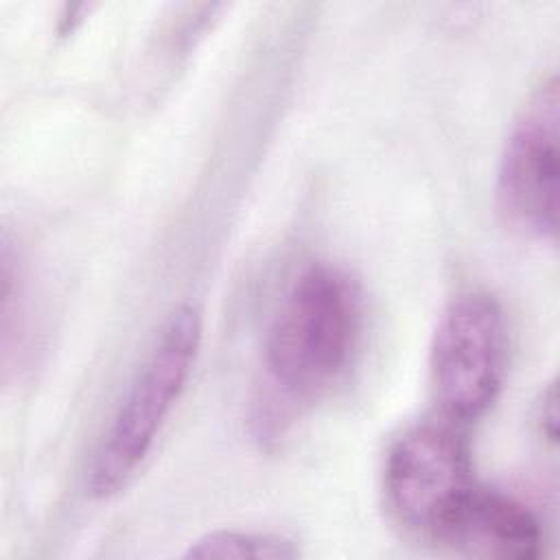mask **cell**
Wrapping results in <instances>:
<instances>
[{
	"instance_id": "obj_6",
	"label": "cell",
	"mask_w": 560,
	"mask_h": 560,
	"mask_svg": "<svg viewBox=\"0 0 560 560\" xmlns=\"http://www.w3.org/2000/svg\"><path fill=\"white\" fill-rule=\"evenodd\" d=\"M433 540L472 558L534 560L540 556L542 529L518 499L475 483Z\"/></svg>"
},
{
	"instance_id": "obj_8",
	"label": "cell",
	"mask_w": 560,
	"mask_h": 560,
	"mask_svg": "<svg viewBox=\"0 0 560 560\" xmlns=\"http://www.w3.org/2000/svg\"><path fill=\"white\" fill-rule=\"evenodd\" d=\"M536 422L540 433L556 444L558 438V396H556V385L549 383V387L542 392L540 402L536 407Z\"/></svg>"
},
{
	"instance_id": "obj_5",
	"label": "cell",
	"mask_w": 560,
	"mask_h": 560,
	"mask_svg": "<svg viewBox=\"0 0 560 560\" xmlns=\"http://www.w3.org/2000/svg\"><path fill=\"white\" fill-rule=\"evenodd\" d=\"M558 79H545L521 107L497 173V206L523 234L558 232Z\"/></svg>"
},
{
	"instance_id": "obj_4",
	"label": "cell",
	"mask_w": 560,
	"mask_h": 560,
	"mask_svg": "<svg viewBox=\"0 0 560 560\" xmlns=\"http://www.w3.org/2000/svg\"><path fill=\"white\" fill-rule=\"evenodd\" d=\"M472 488L468 446L453 424H416L387 455L389 505L400 523L429 538L438 536Z\"/></svg>"
},
{
	"instance_id": "obj_1",
	"label": "cell",
	"mask_w": 560,
	"mask_h": 560,
	"mask_svg": "<svg viewBox=\"0 0 560 560\" xmlns=\"http://www.w3.org/2000/svg\"><path fill=\"white\" fill-rule=\"evenodd\" d=\"M359 332V295L332 265L313 262L291 282L265 339L267 372L284 394L313 396L348 365Z\"/></svg>"
},
{
	"instance_id": "obj_2",
	"label": "cell",
	"mask_w": 560,
	"mask_h": 560,
	"mask_svg": "<svg viewBox=\"0 0 560 560\" xmlns=\"http://www.w3.org/2000/svg\"><path fill=\"white\" fill-rule=\"evenodd\" d=\"M201 346V317L192 306L171 315L149 359L122 398L90 466L88 490L107 499L122 490L149 455L179 400Z\"/></svg>"
},
{
	"instance_id": "obj_7",
	"label": "cell",
	"mask_w": 560,
	"mask_h": 560,
	"mask_svg": "<svg viewBox=\"0 0 560 560\" xmlns=\"http://www.w3.org/2000/svg\"><path fill=\"white\" fill-rule=\"evenodd\" d=\"M300 556L298 547L271 534H256V532H236V529H221L206 534L203 538L195 540L186 558H252V560H291Z\"/></svg>"
},
{
	"instance_id": "obj_3",
	"label": "cell",
	"mask_w": 560,
	"mask_h": 560,
	"mask_svg": "<svg viewBox=\"0 0 560 560\" xmlns=\"http://www.w3.org/2000/svg\"><path fill=\"white\" fill-rule=\"evenodd\" d=\"M429 368L433 394L451 420H475L494 405L508 368V326L490 293L468 291L444 308Z\"/></svg>"
}]
</instances>
